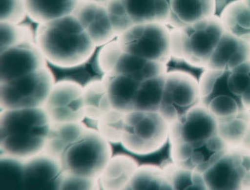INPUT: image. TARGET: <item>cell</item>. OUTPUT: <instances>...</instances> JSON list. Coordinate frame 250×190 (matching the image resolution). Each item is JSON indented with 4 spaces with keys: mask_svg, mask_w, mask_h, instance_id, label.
I'll use <instances>...</instances> for the list:
<instances>
[{
    "mask_svg": "<svg viewBox=\"0 0 250 190\" xmlns=\"http://www.w3.org/2000/svg\"><path fill=\"white\" fill-rule=\"evenodd\" d=\"M35 42L47 63L60 69L82 65L97 48L74 15L39 24Z\"/></svg>",
    "mask_w": 250,
    "mask_h": 190,
    "instance_id": "obj_1",
    "label": "cell"
},
{
    "mask_svg": "<svg viewBox=\"0 0 250 190\" xmlns=\"http://www.w3.org/2000/svg\"><path fill=\"white\" fill-rule=\"evenodd\" d=\"M50 126L43 107L1 109L0 153L26 160L43 153Z\"/></svg>",
    "mask_w": 250,
    "mask_h": 190,
    "instance_id": "obj_2",
    "label": "cell"
},
{
    "mask_svg": "<svg viewBox=\"0 0 250 190\" xmlns=\"http://www.w3.org/2000/svg\"><path fill=\"white\" fill-rule=\"evenodd\" d=\"M113 156L112 147L95 128L87 127L60 158L64 173L98 179Z\"/></svg>",
    "mask_w": 250,
    "mask_h": 190,
    "instance_id": "obj_3",
    "label": "cell"
},
{
    "mask_svg": "<svg viewBox=\"0 0 250 190\" xmlns=\"http://www.w3.org/2000/svg\"><path fill=\"white\" fill-rule=\"evenodd\" d=\"M169 131V124L158 111H129L120 144L135 155H150L167 144Z\"/></svg>",
    "mask_w": 250,
    "mask_h": 190,
    "instance_id": "obj_4",
    "label": "cell"
},
{
    "mask_svg": "<svg viewBox=\"0 0 250 190\" xmlns=\"http://www.w3.org/2000/svg\"><path fill=\"white\" fill-rule=\"evenodd\" d=\"M55 77L48 66L23 77L0 83L1 109L43 107Z\"/></svg>",
    "mask_w": 250,
    "mask_h": 190,
    "instance_id": "obj_5",
    "label": "cell"
},
{
    "mask_svg": "<svg viewBox=\"0 0 250 190\" xmlns=\"http://www.w3.org/2000/svg\"><path fill=\"white\" fill-rule=\"evenodd\" d=\"M117 39L124 52L165 64L171 59L169 31L164 24H135Z\"/></svg>",
    "mask_w": 250,
    "mask_h": 190,
    "instance_id": "obj_6",
    "label": "cell"
},
{
    "mask_svg": "<svg viewBox=\"0 0 250 190\" xmlns=\"http://www.w3.org/2000/svg\"><path fill=\"white\" fill-rule=\"evenodd\" d=\"M200 104L199 81L184 71H167L159 113L168 124Z\"/></svg>",
    "mask_w": 250,
    "mask_h": 190,
    "instance_id": "obj_7",
    "label": "cell"
},
{
    "mask_svg": "<svg viewBox=\"0 0 250 190\" xmlns=\"http://www.w3.org/2000/svg\"><path fill=\"white\" fill-rule=\"evenodd\" d=\"M220 18L213 16L182 29V59L191 66L206 69L224 33Z\"/></svg>",
    "mask_w": 250,
    "mask_h": 190,
    "instance_id": "obj_8",
    "label": "cell"
},
{
    "mask_svg": "<svg viewBox=\"0 0 250 190\" xmlns=\"http://www.w3.org/2000/svg\"><path fill=\"white\" fill-rule=\"evenodd\" d=\"M230 71L205 69L199 80L200 104L217 120L247 110L229 84Z\"/></svg>",
    "mask_w": 250,
    "mask_h": 190,
    "instance_id": "obj_9",
    "label": "cell"
},
{
    "mask_svg": "<svg viewBox=\"0 0 250 190\" xmlns=\"http://www.w3.org/2000/svg\"><path fill=\"white\" fill-rule=\"evenodd\" d=\"M208 190H240L250 183V156L240 147L226 153L203 174Z\"/></svg>",
    "mask_w": 250,
    "mask_h": 190,
    "instance_id": "obj_10",
    "label": "cell"
},
{
    "mask_svg": "<svg viewBox=\"0 0 250 190\" xmlns=\"http://www.w3.org/2000/svg\"><path fill=\"white\" fill-rule=\"evenodd\" d=\"M43 108L51 123L83 122V84L70 78L56 81Z\"/></svg>",
    "mask_w": 250,
    "mask_h": 190,
    "instance_id": "obj_11",
    "label": "cell"
},
{
    "mask_svg": "<svg viewBox=\"0 0 250 190\" xmlns=\"http://www.w3.org/2000/svg\"><path fill=\"white\" fill-rule=\"evenodd\" d=\"M218 135L201 142L170 145L172 162L179 166L203 174L229 149Z\"/></svg>",
    "mask_w": 250,
    "mask_h": 190,
    "instance_id": "obj_12",
    "label": "cell"
},
{
    "mask_svg": "<svg viewBox=\"0 0 250 190\" xmlns=\"http://www.w3.org/2000/svg\"><path fill=\"white\" fill-rule=\"evenodd\" d=\"M48 66L33 40L22 42L0 51V83L17 79Z\"/></svg>",
    "mask_w": 250,
    "mask_h": 190,
    "instance_id": "obj_13",
    "label": "cell"
},
{
    "mask_svg": "<svg viewBox=\"0 0 250 190\" xmlns=\"http://www.w3.org/2000/svg\"><path fill=\"white\" fill-rule=\"evenodd\" d=\"M217 135V119L201 104L169 124L170 145L201 142Z\"/></svg>",
    "mask_w": 250,
    "mask_h": 190,
    "instance_id": "obj_14",
    "label": "cell"
},
{
    "mask_svg": "<svg viewBox=\"0 0 250 190\" xmlns=\"http://www.w3.org/2000/svg\"><path fill=\"white\" fill-rule=\"evenodd\" d=\"M64 174L60 161L43 152L24 161L23 190H60Z\"/></svg>",
    "mask_w": 250,
    "mask_h": 190,
    "instance_id": "obj_15",
    "label": "cell"
},
{
    "mask_svg": "<svg viewBox=\"0 0 250 190\" xmlns=\"http://www.w3.org/2000/svg\"><path fill=\"white\" fill-rule=\"evenodd\" d=\"M73 15L97 48L117 39L106 4L80 0Z\"/></svg>",
    "mask_w": 250,
    "mask_h": 190,
    "instance_id": "obj_16",
    "label": "cell"
},
{
    "mask_svg": "<svg viewBox=\"0 0 250 190\" xmlns=\"http://www.w3.org/2000/svg\"><path fill=\"white\" fill-rule=\"evenodd\" d=\"M250 59V43L224 31L206 69L231 71Z\"/></svg>",
    "mask_w": 250,
    "mask_h": 190,
    "instance_id": "obj_17",
    "label": "cell"
},
{
    "mask_svg": "<svg viewBox=\"0 0 250 190\" xmlns=\"http://www.w3.org/2000/svg\"><path fill=\"white\" fill-rule=\"evenodd\" d=\"M215 16L214 0H171L168 23L182 29Z\"/></svg>",
    "mask_w": 250,
    "mask_h": 190,
    "instance_id": "obj_18",
    "label": "cell"
},
{
    "mask_svg": "<svg viewBox=\"0 0 250 190\" xmlns=\"http://www.w3.org/2000/svg\"><path fill=\"white\" fill-rule=\"evenodd\" d=\"M139 166L132 156L119 153L113 155L100 175V189L125 190Z\"/></svg>",
    "mask_w": 250,
    "mask_h": 190,
    "instance_id": "obj_19",
    "label": "cell"
},
{
    "mask_svg": "<svg viewBox=\"0 0 250 190\" xmlns=\"http://www.w3.org/2000/svg\"><path fill=\"white\" fill-rule=\"evenodd\" d=\"M134 24L168 23L171 0H120Z\"/></svg>",
    "mask_w": 250,
    "mask_h": 190,
    "instance_id": "obj_20",
    "label": "cell"
},
{
    "mask_svg": "<svg viewBox=\"0 0 250 190\" xmlns=\"http://www.w3.org/2000/svg\"><path fill=\"white\" fill-rule=\"evenodd\" d=\"M103 78L111 108L125 113L132 111L134 98L141 82L121 74H108Z\"/></svg>",
    "mask_w": 250,
    "mask_h": 190,
    "instance_id": "obj_21",
    "label": "cell"
},
{
    "mask_svg": "<svg viewBox=\"0 0 250 190\" xmlns=\"http://www.w3.org/2000/svg\"><path fill=\"white\" fill-rule=\"evenodd\" d=\"M87 126L83 122L51 123L44 153L60 161L62 154L77 139Z\"/></svg>",
    "mask_w": 250,
    "mask_h": 190,
    "instance_id": "obj_22",
    "label": "cell"
},
{
    "mask_svg": "<svg viewBox=\"0 0 250 190\" xmlns=\"http://www.w3.org/2000/svg\"><path fill=\"white\" fill-rule=\"evenodd\" d=\"M167 71V64L123 51L111 73L129 76L142 82Z\"/></svg>",
    "mask_w": 250,
    "mask_h": 190,
    "instance_id": "obj_23",
    "label": "cell"
},
{
    "mask_svg": "<svg viewBox=\"0 0 250 190\" xmlns=\"http://www.w3.org/2000/svg\"><path fill=\"white\" fill-rule=\"evenodd\" d=\"M29 19L42 24L73 15L80 0H24Z\"/></svg>",
    "mask_w": 250,
    "mask_h": 190,
    "instance_id": "obj_24",
    "label": "cell"
},
{
    "mask_svg": "<svg viewBox=\"0 0 250 190\" xmlns=\"http://www.w3.org/2000/svg\"><path fill=\"white\" fill-rule=\"evenodd\" d=\"M103 77L93 78L83 85L84 117L95 124L104 114L112 109Z\"/></svg>",
    "mask_w": 250,
    "mask_h": 190,
    "instance_id": "obj_25",
    "label": "cell"
},
{
    "mask_svg": "<svg viewBox=\"0 0 250 190\" xmlns=\"http://www.w3.org/2000/svg\"><path fill=\"white\" fill-rule=\"evenodd\" d=\"M220 19L225 32L250 43V10L243 0L229 4Z\"/></svg>",
    "mask_w": 250,
    "mask_h": 190,
    "instance_id": "obj_26",
    "label": "cell"
},
{
    "mask_svg": "<svg viewBox=\"0 0 250 190\" xmlns=\"http://www.w3.org/2000/svg\"><path fill=\"white\" fill-rule=\"evenodd\" d=\"M167 73L140 83L134 98L132 111L159 112Z\"/></svg>",
    "mask_w": 250,
    "mask_h": 190,
    "instance_id": "obj_27",
    "label": "cell"
},
{
    "mask_svg": "<svg viewBox=\"0 0 250 190\" xmlns=\"http://www.w3.org/2000/svg\"><path fill=\"white\" fill-rule=\"evenodd\" d=\"M125 190H172L162 167L144 164L138 167Z\"/></svg>",
    "mask_w": 250,
    "mask_h": 190,
    "instance_id": "obj_28",
    "label": "cell"
},
{
    "mask_svg": "<svg viewBox=\"0 0 250 190\" xmlns=\"http://www.w3.org/2000/svg\"><path fill=\"white\" fill-rule=\"evenodd\" d=\"M162 167L172 190H208L203 174L180 167L172 161Z\"/></svg>",
    "mask_w": 250,
    "mask_h": 190,
    "instance_id": "obj_29",
    "label": "cell"
},
{
    "mask_svg": "<svg viewBox=\"0 0 250 190\" xmlns=\"http://www.w3.org/2000/svg\"><path fill=\"white\" fill-rule=\"evenodd\" d=\"M24 161L0 153V190H24Z\"/></svg>",
    "mask_w": 250,
    "mask_h": 190,
    "instance_id": "obj_30",
    "label": "cell"
},
{
    "mask_svg": "<svg viewBox=\"0 0 250 190\" xmlns=\"http://www.w3.org/2000/svg\"><path fill=\"white\" fill-rule=\"evenodd\" d=\"M249 110L218 121V134L229 148L238 147L242 142L247 123Z\"/></svg>",
    "mask_w": 250,
    "mask_h": 190,
    "instance_id": "obj_31",
    "label": "cell"
},
{
    "mask_svg": "<svg viewBox=\"0 0 250 190\" xmlns=\"http://www.w3.org/2000/svg\"><path fill=\"white\" fill-rule=\"evenodd\" d=\"M126 114L111 109L95 123V129L111 144L121 143Z\"/></svg>",
    "mask_w": 250,
    "mask_h": 190,
    "instance_id": "obj_32",
    "label": "cell"
},
{
    "mask_svg": "<svg viewBox=\"0 0 250 190\" xmlns=\"http://www.w3.org/2000/svg\"><path fill=\"white\" fill-rule=\"evenodd\" d=\"M21 23L0 21V51L5 50L9 47L21 43L22 42L29 40L35 41V34H33L30 28Z\"/></svg>",
    "mask_w": 250,
    "mask_h": 190,
    "instance_id": "obj_33",
    "label": "cell"
},
{
    "mask_svg": "<svg viewBox=\"0 0 250 190\" xmlns=\"http://www.w3.org/2000/svg\"><path fill=\"white\" fill-rule=\"evenodd\" d=\"M96 51L95 59L98 70L103 75L113 72L123 50L117 39L104 45L99 47Z\"/></svg>",
    "mask_w": 250,
    "mask_h": 190,
    "instance_id": "obj_34",
    "label": "cell"
},
{
    "mask_svg": "<svg viewBox=\"0 0 250 190\" xmlns=\"http://www.w3.org/2000/svg\"><path fill=\"white\" fill-rule=\"evenodd\" d=\"M106 6L117 38L135 25L120 0H110Z\"/></svg>",
    "mask_w": 250,
    "mask_h": 190,
    "instance_id": "obj_35",
    "label": "cell"
},
{
    "mask_svg": "<svg viewBox=\"0 0 250 190\" xmlns=\"http://www.w3.org/2000/svg\"><path fill=\"white\" fill-rule=\"evenodd\" d=\"M27 17L24 0H1L0 21L21 23Z\"/></svg>",
    "mask_w": 250,
    "mask_h": 190,
    "instance_id": "obj_36",
    "label": "cell"
},
{
    "mask_svg": "<svg viewBox=\"0 0 250 190\" xmlns=\"http://www.w3.org/2000/svg\"><path fill=\"white\" fill-rule=\"evenodd\" d=\"M100 190L98 179L83 177L64 173L60 190Z\"/></svg>",
    "mask_w": 250,
    "mask_h": 190,
    "instance_id": "obj_37",
    "label": "cell"
},
{
    "mask_svg": "<svg viewBox=\"0 0 250 190\" xmlns=\"http://www.w3.org/2000/svg\"><path fill=\"white\" fill-rule=\"evenodd\" d=\"M171 57L182 59V29L173 28L169 31Z\"/></svg>",
    "mask_w": 250,
    "mask_h": 190,
    "instance_id": "obj_38",
    "label": "cell"
},
{
    "mask_svg": "<svg viewBox=\"0 0 250 190\" xmlns=\"http://www.w3.org/2000/svg\"><path fill=\"white\" fill-rule=\"evenodd\" d=\"M238 0H214L215 5V16L220 18L225 9Z\"/></svg>",
    "mask_w": 250,
    "mask_h": 190,
    "instance_id": "obj_39",
    "label": "cell"
},
{
    "mask_svg": "<svg viewBox=\"0 0 250 190\" xmlns=\"http://www.w3.org/2000/svg\"><path fill=\"white\" fill-rule=\"evenodd\" d=\"M86 1H93L95 2V3L106 4V3H108L110 0H86Z\"/></svg>",
    "mask_w": 250,
    "mask_h": 190,
    "instance_id": "obj_40",
    "label": "cell"
},
{
    "mask_svg": "<svg viewBox=\"0 0 250 190\" xmlns=\"http://www.w3.org/2000/svg\"><path fill=\"white\" fill-rule=\"evenodd\" d=\"M243 1L247 4L248 7H249L250 10V0H243Z\"/></svg>",
    "mask_w": 250,
    "mask_h": 190,
    "instance_id": "obj_41",
    "label": "cell"
},
{
    "mask_svg": "<svg viewBox=\"0 0 250 190\" xmlns=\"http://www.w3.org/2000/svg\"><path fill=\"white\" fill-rule=\"evenodd\" d=\"M250 112V110H249Z\"/></svg>",
    "mask_w": 250,
    "mask_h": 190,
    "instance_id": "obj_42",
    "label": "cell"
},
{
    "mask_svg": "<svg viewBox=\"0 0 250 190\" xmlns=\"http://www.w3.org/2000/svg\"></svg>",
    "mask_w": 250,
    "mask_h": 190,
    "instance_id": "obj_43",
    "label": "cell"
}]
</instances>
